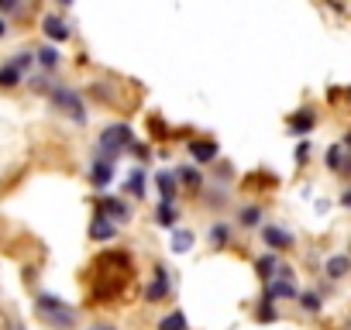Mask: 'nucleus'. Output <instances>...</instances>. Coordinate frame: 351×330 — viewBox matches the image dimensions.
Returning <instances> with one entry per match:
<instances>
[{
    "instance_id": "nucleus-1",
    "label": "nucleus",
    "mask_w": 351,
    "mask_h": 330,
    "mask_svg": "<svg viewBox=\"0 0 351 330\" xmlns=\"http://www.w3.org/2000/svg\"><path fill=\"white\" fill-rule=\"evenodd\" d=\"M35 313H38L49 327H56V330H73V327H76V309H73L66 299H59V296L42 292V296L35 299Z\"/></svg>"
},
{
    "instance_id": "nucleus-2",
    "label": "nucleus",
    "mask_w": 351,
    "mask_h": 330,
    "mask_svg": "<svg viewBox=\"0 0 351 330\" xmlns=\"http://www.w3.org/2000/svg\"><path fill=\"white\" fill-rule=\"evenodd\" d=\"M134 144V131L128 124H110L100 131L97 138V158H107V162H117L121 151H128Z\"/></svg>"
},
{
    "instance_id": "nucleus-3",
    "label": "nucleus",
    "mask_w": 351,
    "mask_h": 330,
    "mask_svg": "<svg viewBox=\"0 0 351 330\" xmlns=\"http://www.w3.org/2000/svg\"><path fill=\"white\" fill-rule=\"evenodd\" d=\"M49 100H52V107L62 110L69 120L86 124V110H83V100H80L76 90H69V86H49Z\"/></svg>"
},
{
    "instance_id": "nucleus-4",
    "label": "nucleus",
    "mask_w": 351,
    "mask_h": 330,
    "mask_svg": "<svg viewBox=\"0 0 351 330\" xmlns=\"http://www.w3.org/2000/svg\"><path fill=\"white\" fill-rule=\"evenodd\" d=\"M169 292H172V272H169L165 265H155L152 282H148V289H145V299H148V303H162Z\"/></svg>"
},
{
    "instance_id": "nucleus-5",
    "label": "nucleus",
    "mask_w": 351,
    "mask_h": 330,
    "mask_svg": "<svg viewBox=\"0 0 351 330\" xmlns=\"http://www.w3.org/2000/svg\"><path fill=\"white\" fill-rule=\"evenodd\" d=\"M262 241L272 248V255L293 248V234H289L286 227H279V224H265V227H262Z\"/></svg>"
},
{
    "instance_id": "nucleus-6",
    "label": "nucleus",
    "mask_w": 351,
    "mask_h": 330,
    "mask_svg": "<svg viewBox=\"0 0 351 330\" xmlns=\"http://www.w3.org/2000/svg\"><path fill=\"white\" fill-rule=\"evenodd\" d=\"M114 173H117V165H114V162L97 158V162L90 165V183H93L97 190H107V186L114 183Z\"/></svg>"
},
{
    "instance_id": "nucleus-7",
    "label": "nucleus",
    "mask_w": 351,
    "mask_h": 330,
    "mask_svg": "<svg viewBox=\"0 0 351 330\" xmlns=\"http://www.w3.org/2000/svg\"><path fill=\"white\" fill-rule=\"evenodd\" d=\"M190 155H193L197 165H210V162L217 158V141H210V138H193V141H190Z\"/></svg>"
},
{
    "instance_id": "nucleus-8",
    "label": "nucleus",
    "mask_w": 351,
    "mask_h": 330,
    "mask_svg": "<svg viewBox=\"0 0 351 330\" xmlns=\"http://www.w3.org/2000/svg\"><path fill=\"white\" fill-rule=\"evenodd\" d=\"M100 217H107L110 224H114V220H128V217H131V207H128L124 200H117V196H104V200H100Z\"/></svg>"
},
{
    "instance_id": "nucleus-9",
    "label": "nucleus",
    "mask_w": 351,
    "mask_h": 330,
    "mask_svg": "<svg viewBox=\"0 0 351 330\" xmlns=\"http://www.w3.org/2000/svg\"><path fill=\"white\" fill-rule=\"evenodd\" d=\"M155 186L162 193V203H172L176 196H180V179H176V173H155Z\"/></svg>"
},
{
    "instance_id": "nucleus-10",
    "label": "nucleus",
    "mask_w": 351,
    "mask_h": 330,
    "mask_svg": "<svg viewBox=\"0 0 351 330\" xmlns=\"http://www.w3.org/2000/svg\"><path fill=\"white\" fill-rule=\"evenodd\" d=\"M313 124H317V114H313L310 107H303V110H296V114L289 117V134L303 138V134H310V131H313Z\"/></svg>"
},
{
    "instance_id": "nucleus-11",
    "label": "nucleus",
    "mask_w": 351,
    "mask_h": 330,
    "mask_svg": "<svg viewBox=\"0 0 351 330\" xmlns=\"http://www.w3.org/2000/svg\"><path fill=\"white\" fill-rule=\"evenodd\" d=\"M265 296L276 303V299H296L300 296V289H296V282H289V279H272V282H265Z\"/></svg>"
},
{
    "instance_id": "nucleus-12",
    "label": "nucleus",
    "mask_w": 351,
    "mask_h": 330,
    "mask_svg": "<svg viewBox=\"0 0 351 330\" xmlns=\"http://www.w3.org/2000/svg\"><path fill=\"white\" fill-rule=\"evenodd\" d=\"M42 31H45V38H49V42H56V45H59V42H66V38L73 35V31H69V25H66L62 18H56V14H49V18L42 21Z\"/></svg>"
},
{
    "instance_id": "nucleus-13",
    "label": "nucleus",
    "mask_w": 351,
    "mask_h": 330,
    "mask_svg": "<svg viewBox=\"0 0 351 330\" xmlns=\"http://www.w3.org/2000/svg\"><path fill=\"white\" fill-rule=\"evenodd\" d=\"M117 238V224H110L107 217H93L90 220V241H114Z\"/></svg>"
},
{
    "instance_id": "nucleus-14",
    "label": "nucleus",
    "mask_w": 351,
    "mask_h": 330,
    "mask_svg": "<svg viewBox=\"0 0 351 330\" xmlns=\"http://www.w3.org/2000/svg\"><path fill=\"white\" fill-rule=\"evenodd\" d=\"M324 272H327V279H344L351 272V255H330L324 262Z\"/></svg>"
},
{
    "instance_id": "nucleus-15",
    "label": "nucleus",
    "mask_w": 351,
    "mask_h": 330,
    "mask_svg": "<svg viewBox=\"0 0 351 330\" xmlns=\"http://www.w3.org/2000/svg\"><path fill=\"white\" fill-rule=\"evenodd\" d=\"M124 193L128 196H145V169H141V165H134V169H131V176H128V183H124Z\"/></svg>"
},
{
    "instance_id": "nucleus-16",
    "label": "nucleus",
    "mask_w": 351,
    "mask_h": 330,
    "mask_svg": "<svg viewBox=\"0 0 351 330\" xmlns=\"http://www.w3.org/2000/svg\"><path fill=\"white\" fill-rule=\"evenodd\" d=\"M193 241H197V234H193L190 227H180V231L172 234V251H176V255H186V251L193 248Z\"/></svg>"
},
{
    "instance_id": "nucleus-17",
    "label": "nucleus",
    "mask_w": 351,
    "mask_h": 330,
    "mask_svg": "<svg viewBox=\"0 0 351 330\" xmlns=\"http://www.w3.org/2000/svg\"><path fill=\"white\" fill-rule=\"evenodd\" d=\"M155 330H190V323H186V316H183L180 309H172V313H165V316L155 323Z\"/></svg>"
},
{
    "instance_id": "nucleus-18",
    "label": "nucleus",
    "mask_w": 351,
    "mask_h": 330,
    "mask_svg": "<svg viewBox=\"0 0 351 330\" xmlns=\"http://www.w3.org/2000/svg\"><path fill=\"white\" fill-rule=\"evenodd\" d=\"M21 83H25V76H21L11 62L0 66V90H14V86H21Z\"/></svg>"
},
{
    "instance_id": "nucleus-19",
    "label": "nucleus",
    "mask_w": 351,
    "mask_h": 330,
    "mask_svg": "<svg viewBox=\"0 0 351 330\" xmlns=\"http://www.w3.org/2000/svg\"><path fill=\"white\" fill-rule=\"evenodd\" d=\"M176 179H180L183 186H190L193 193H200V190H204V179H200V173H197V169H190V165H183V169H176Z\"/></svg>"
},
{
    "instance_id": "nucleus-20",
    "label": "nucleus",
    "mask_w": 351,
    "mask_h": 330,
    "mask_svg": "<svg viewBox=\"0 0 351 330\" xmlns=\"http://www.w3.org/2000/svg\"><path fill=\"white\" fill-rule=\"evenodd\" d=\"M35 59H38V66H42V69H56V66L62 62V55H59V49H56V45H42V49L35 52Z\"/></svg>"
},
{
    "instance_id": "nucleus-21",
    "label": "nucleus",
    "mask_w": 351,
    "mask_h": 330,
    "mask_svg": "<svg viewBox=\"0 0 351 330\" xmlns=\"http://www.w3.org/2000/svg\"><path fill=\"white\" fill-rule=\"evenodd\" d=\"M255 268H258L262 282H272V279H276V268H279V258H276V255H262V258L255 262Z\"/></svg>"
},
{
    "instance_id": "nucleus-22",
    "label": "nucleus",
    "mask_w": 351,
    "mask_h": 330,
    "mask_svg": "<svg viewBox=\"0 0 351 330\" xmlns=\"http://www.w3.org/2000/svg\"><path fill=\"white\" fill-rule=\"evenodd\" d=\"M238 224L241 227H258L262 224V207H255V203L252 207H241L238 210Z\"/></svg>"
},
{
    "instance_id": "nucleus-23",
    "label": "nucleus",
    "mask_w": 351,
    "mask_h": 330,
    "mask_svg": "<svg viewBox=\"0 0 351 330\" xmlns=\"http://www.w3.org/2000/svg\"><path fill=\"white\" fill-rule=\"evenodd\" d=\"M155 224L158 227H176V207L172 203H158L155 207Z\"/></svg>"
},
{
    "instance_id": "nucleus-24",
    "label": "nucleus",
    "mask_w": 351,
    "mask_h": 330,
    "mask_svg": "<svg viewBox=\"0 0 351 330\" xmlns=\"http://www.w3.org/2000/svg\"><path fill=\"white\" fill-rule=\"evenodd\" d=\"M296 299H300V309H303V313H320V309H324L320 292H300Z\"/></svg>"
},
{
    "instance_id": "nucleus-25",
    "label": "nucleus",
    "mask_w": 351,
    "mask_h": 330,
    "mask_svg": "<svg viewBox=\"0 0 351 330\" xmlns=\"http://www.w3.org/2000/svg\"><path fill=\"white\" fill-rule=\"evenodd\" d=\"M255 316H258V320H265V323H272V320H279V309H276V303H272L269 296H262V299H258V306H255Z\"/></svg>"
},
{
    "instance_id": "nucleus-26",
    "label": "nucleus",
    "mask_w": 351,
    "mask_h": 330,
    "mask_svg": "<svg viewBox=\"0 0 351 330\" xmlns=\"http://www.w3.org/2000/svg\"><path fill=\"white\" fill-rule=\"evenodd\" d=\"M8 62H11V66H14V69H18L21 76H25V73L32 69V62H35V52H25V49H21V52H14V55H11Z\"/></svg>"
},
{
    "instance_id": "nucleus-27",
    "label": "nucleus",
    "mask_w": 351,
    "mask_h": 330,
    "mask_svg": "<svg viewBox=\"0 0 351 330\" xmlns=\"http://www.w3.org/2000/svg\"><path fill=\"white\" fill-rule=\"evenodd\" d=\"M228 241H231V227H228L224 220L214 224V227H210V244H214V248H224Z\"/></svg>"
},
{
    "instance_id": "nucleus-28",
    "label": "nucleus",
    "mask_w": 351,
    "mask_h": 330,
    "mask_svg": "<svg viewBox=\"0 0 351 330\" xmlns=\"http://www.w3.org/2000/svg\"><path fill=\"white\" fill-rule=\"evenodd\" d=\"M341 165H344V144H330L327 148V169L341 173Z\"/></svg>"
},
{
    "instance_id": "nucleus-29",
    "label": "nucleus",
    "mask_w": 351,
    "mask_h": 330,
    "mask_svg": "<svg viewBox=\"0 0 351 330\" xmlns=\"http://www.w3.org/2000/svg\"><path fill=\"white\" fill-rule=\"evenodd\" d=\"M310 158V141H300L296 144V162H306Z\"/></svg>"
},
{
    "instance_id": "nucleus-30",
    "label": "nucleus",
    "mask_w": 351,
    "mask_h": 330,
    "mask_svg": "<svg viewBox=\"0 0 351 330\" xmlns=\"http://www.w3.org/2000/svg\"><path fill=\"white\" fill-rule=\"evenodd\" d=\"M0 11H4V14H14V11H21V4H18V0H0Z\"/></svg>"
},
{
    "instance_id": "nucleus-31",
    "label": "nucleus",
    "mask_w": 351,
    "mask_h": 330,
    "mask_svg": "<svg viewBox=\"0 0 351 330\" xmlns=\"http://www.w3.org/2000/svg\"><path fill=\"white\" fill-rule=\"evenodd\" d=\"M341 207H344V210H351V186L341 193Z\"/></svg>"
},
{
    "instance_id": "nucleus-32",
    "label": "nucleus",
    "mask_w": 351,
    "mask_h": 330,
    "mask_svg": "<svg viewBox=\"0 0 351 330\" xmlns=\"http://www.w3.org/2000/svg\"><path fill=\"white\" fill-rule=\"evenodd\" d=\"M341 173H344V176L351 179V158H344V165H341Z\"/></svg>"
},
{
    "instance_id": "nucleus-33",
    "label": "nucleus",
    "mask_w": 351,
    "mask_h": 330,
    "mask_svg": "<svg viewBox=\"0 0 351 330\" xmlns=\"http://www.w3.org/2000/svg\"><path fill=\"white\" fill-rule=\"evenodd\" d=\"M4 35H8V21H4V18H0V38H4Z\"/></svg>"
},
{
    "instance_id": "nucleus-34",
    "label": "nucleus",
    "mask_w": 351,
    "mask_h": 330,
    "mask_svg": "<svg viewBox=\"0 0 351 330\" xmlns=\"http://www.w3.org/2000/svg\"><path fill=\"white\" fill-rule=\"evenodd\" d=\"M344 148H348V151H351V131H348V134H344Z\"/></svg>"
},
{
    "instance_id": "nucleus-35",
    "label": "nucleus",
    "mask_w": 351,
    "mask_h": 330,
    "mask_svg": "<svg viewBox=\"0 0 351 330\" xmlns=\"http://www.w3.org/2000/svg\"><path fill=\"white\" fill-rule=\"evenodd\" d=\"M93 330H114V327H110V323H97Z\"/></svg>"
},
{
    "instance_id": "nucleus-36",
    "label": "nucleus",
    "mask_w": 351,
    "mask_h": 330,
    "mask_svg": "<svg viewBox=\"0 0 351 330\" xmlns=\"http://www.w3.org/2000/svg\"><path fill=\"white\" fill-rule=\"evenodd\" d=\"M11 330H21V327H11Z\"/></svg>"
}]
</instances>
